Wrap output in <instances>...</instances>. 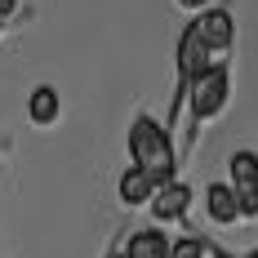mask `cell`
I'll use <instances>...</instances> for the list:
<instances>
[{
    "label": "cell",
    "mask_w": 258,
    "mask_h": 258,
    "mask_svg": "<svg viewBox=\"0 0 258 258\" xmlns=\"http://www.w3.org/2000/svg\"><path fill=\"white\" fill-rule=\"evenodd\" d=\"M129 156H134V169H143L156 187L174 182L178 174V160H174V147H169V134L156 125L152 116H138L129 125Z\"/></svg>",
    "instance_id": "obj_1"
},
{
    "label": "cell",
    "mask_w": 258,
    "mask_h": 258,
    "mask_svg": "<svg viewBox=\"0 0 258 258\" xmlns=\"http://www.w3.org/2000/svg\"><path fill=\"white\" fill-rule=\"evenodd\" d=\"M227 89H232V76H227V67L223 62H209L205 72H201V80L191 85V116L196 120H209V116H218L223 111V103H227Z\"/></svg>",
    "instance_id": "obj_2"
},
{
    "label": "cell",
    "mask_w": 258,
    "mask_h": 258,
    "mask_svg": "<svg viewBox=\"0 0 258 258\" xmlns=\"http://www.w3.org/2000/svg\"><path fill=\"white\" fill-rule=\"evenodd\" d=\"M205 45H201V36H196V23L187 27V31H182V45H178V72H182V85H178V94L182 98H187V94H191V85H196V80H201V72H205L209 62H205Z\"/></svg>",
    "instance_id": "obj_3"
},
{
    "label": "cell",
    "mask_w": 258,
    "mask_h": 258,
    "mask_svg": "<svg viewBox=\"0 0 258 258\" xmlns=\"http://www.w3.org/2000/svg\"><path fill=\"white\" fill-rule=\"evenodd\" d=\"M196 36H201L205 49H232V40H236L232 14H227V9H209V14H201V18H196Z\"/></svg>",
    "instance_id": "obj_4"
},
{
    "label": "cell",
    "mask_w": 258,
    "mask_h": 258,
    "mask_svg": "<svg viewBox=\"0 0 258 258\" xmlns=\"http://www.w3.org/2000/svg\"><path fill=\"white\" fill-rule=\"evenodd\" d=\"M147 205H152V214L160 223H178L182 214H187V205H191V187L174 178V182H165V187H156V196Z\"/></svg>",
    "instance_id": "obj_5"
},
{
    "label": "cell",
    "mask_w": 258,
    "mask_h": 258,
    "mask_svg": "<svg viewBox=\"0 0 258 258\" xmlns=\"http://www.w3.org/2000/svg\"><path fill=\"white\" fill-rule=\"evenodd\" d=\"M205 209H209V218L223 223V227L240 218V214H236V191L227 187V182H209L205 187Z\"/></svg>",
    "instance_id": "obj_6"
},
{
    "label": "cell",
    "mask_w": 258,
    "mask_h": 258,
    "mask_svg": "<svg viewBox=\"0 0 258 258\" xmlns=\"http://www.w3.org/2000/svg\"><path fill=\"white\" fill-rule=\"evenodd\" d=\"M125 258H169V236L147 227V232H134L129 236V249Z\"/></svg>",
    "instance_id": "obj_7"
},
{
    "label": "cell",
    "mask_w": 258,
    "mask_h": 258,
    "mask_svg": "<svg viewBox=\"0 0 258 258\" xmlns=\"http://www.w3.org/2000/svg\"><path fill=\"white\" fill-rule=\"evenodd\" d=\"M116 191H120V201H125V205H147V201L156 196V182L147 178L143 169H134V165H129L125 174H120V187H116Z\"/></svg>",
    "instance_id": "obj_8"
},
{
    "label": "cell",
    "mask_w": 258,
    "mask_h": 258,
    "mask_svg": "<svg viewBox=\"0 0 258 258\" xmlns=\"http://www.w3.org/2000/svg\"><path fill=\"white\" fill-rule=\"evenodd\" d=\"M227 169H232V191H254L258 187V152H236L227 160Z\"/></svg>",
    "instance_id": "obj_9"
},
{
    "label": "cell",
    "mask_w": 258,
    "mask_h": 258,
    "mask_svg": "<svg viewBox=\"0 0 258 258\" xmlns=\"http://www.w3.org/2000/svg\"><path fill=\"white\" fill-rule=\"evenodd\" d=\"M27 116H31L36 125H53V120H58V89H49V85L31 89V98H27Z\"/></svg>",
    "instance_id": "obj_10"
},
{
    "label": "cell",
    "mask_w": 258,
    "mask_h": 258,
    "mask_svg": "<svg viewBox=\"0 0 258 258\" xmlns=\"http://www.w3.org/2000/svg\"><path fill=\"white\" fill-rule=\"evenodd\" d=\"M205 254H209L205 236H178V240H169V258H205Z\"/></svg>",
    "instance_id": "obj_11"
},
{
    "label": "cell",
    "mask_w": 258,
    "mask_h": 258,
    "mask_svg": "<svg viewBox=\"0 0 258 258\" xmlns=\"http://www.w3.org/2000/svg\"><path fill=\"white\" fill-rule=\"evenodd\" d=\"M236 214L240 218H258V187L254 191H236Z\"/></svg>",
    "instance_id": "obj_12"
},
{
    "label": "cell",
    "mask_w": 258,
    "mask_h": 258,
    "mask_svg": "<svg viewBox=\"0 0 258 258\" xmlns=\"http://www.w3.org/2000/svg\"><path fill=\"white\" fill-rule=\"evenodd\" d=\"M14 9H18V0H0V18H9Z\"/></svg>",
    "instance_id": "obj_13"
},
{
    "label": "cell",
    "mask_w": 258,
    "mask_h": 258,
    "mask_svg": "<svg viewBox=\"0 0 258 258\" xmlns=\"http://www.w3.org/2000/svg\"><path fill=\"white\" fill-rule=\"evenodd\" d=\"M178 5H187V9H201V5H205V0H178Z\"/></svg>",
    "instance_id": "obj_14"
},
{
    "label": "cell",
    "mask_w": 258,
    "mask_h": 258,
    "mask_svg": "<svg viewBox=\"0 0 258 258\" xmlns=\"http://www.w3.org/2000/svg\"><path fill=\"white\" fill-rule=\"evenodd\" d=\"M107 258H125V254H107Z\"/></svg>",
    "instance_id": "obj_15"
}]
</instances>
